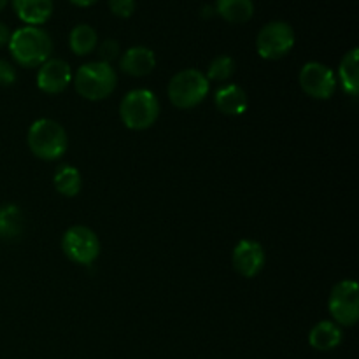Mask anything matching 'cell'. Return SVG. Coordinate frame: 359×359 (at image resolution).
<instances>
[{"mask_svg": "<svg viewBox=\"0 0 359 359\" xmlns=\"http://www.w3.org/2000/svg\"><path fill=\"white\" fill-rule=\"evenodd\" d=\"M109 9L114 16L126 20L135 13V0H109Z\"/></svg>", "mask_w": 359, "mask_h": 359, "instance_id": "603a6c76", "label": "cell"}, {"mask_svg": "<svg viewBox=\"0 0 359 359\" xmlns=\"http://www.w3.org/2000/svg\"><path fill=\"white\" fill-rule=\"evenodd\" d=\"M53 184L60 195L74 198L79 195L83 188V177H81V172L72 165H60L53 175Z\"/></svg>", "mask_w": 359, "mask_h": 359, "instance_id": "d6986e66", "label": "cell"}, {"mask_svg": "<svg viewBox=\"0 0 359 359\" xmlns=\"http://www.w3.org/2000/svg\"><path fill=\"white\" fill-rule=\"evenodd\" d=\"M302 90L316 100H328L337 91V76L328 65L319 62H309L298 74Z\"/></svg>", "mask_w": 359, "mask_h": 359, "instance_id": "9c48e42d", "label": "cell"}, {"mask_svg": "<svg viewBox=\"0 0 359 359\" xmlns=\"http://www.w3.org/2000/svg\"><path fill=\"white\" fill-rule=\"evenodd\" d=\"M359 49L353 48L342 58L339 65V79L337 83L342 84V90L349 97H356L359 90Z\"/></svg>", "mask_w": 359, "mask_h": 359, "instance_id": "2e32d148", "label": "cell"}, {"mask_svg": "<svg viewBox=\"0 0 359 359\" xmlns=\"http://www.w3.org/2000/svg\"><path fill=\"white\" fill-rule=\"evenodd\" d=\"M342 342V330L333 321H321L309 332V344L312 349L328 353V351L337 349Z\"/></svg>", "mask_w": 359, "mask_h": 359, "instance_id": "9a60e30c", "label": "cell"}, {"mask_svg": "<svg viewBox=\"0 0 359 359\" xmlns=\"http://www.w3.org/2000/svg\"><path fill=\"white\" fill-rule=\"evenodd\" d=\"M27 142L34 156L44 161H55L65 154L69 147V135L58 121L41 118L28 128Z\"/></svg>", "mask_w": 359, "mask_h": 359, "instance_id": "3957f363", "label": "cell"}, {"mask_svg": "<svg viewBox=\"0 0 359 359\" xmlns=\"http://www.w3.org/2000/svg\"><path fill=\"white\" fill-rule=\"evenodd\" d=\"M233 74H235V60L228 55H221V56H216V58L210 62L205 77L209 81H219V83H224V81L230 79Z\"/></svg>", "mask_w": 359, "mask_h": 359, "instance_id": "44dd1931", "label": "cell"}, {"mask_svg": "<svg viewBox=\"0 0 359 359\" xmlns=\"http://www.w3.org/2000/svg\"><path fill=\"white\" fill-rule=\"evenodd\" d=\"M74 88L83 98L90 102H100L111 97L118 84V74L112 69L111 63L90 62L77 69L72 77Z\"/></svg>", "mask_w": 359, "mask_h": 359, "instance_id": "7a4b0ae2", "label": "cell"}, {"mask_svg": "<svg viewBox=\"0 0 359 359\" xmlns=\"http://www.w3.org/2000/svg\"><path fill=\"white\" fill-rule=\"evenodd\" d=\"M156 67V56L153 49L144 48V46H135V48L126 49L119 58V69L126 76L144 77L149 76Z\"/></svg>", "mask_w": 359, "mask_h": 359, "instance_id": "7c38bea8", "label": "cell"}, {"mask_svg": "<svg viewBox=\"0 0 359 359\" xmlns=\"http://www.w3.org/2000/svg\"><path fill=\"white\" fill-rule=\"evenodd\" d=\"M11 34H13V32L9 30V27H7L6 23H2V21H0V48H4V46L9 44Z\"/></svg>", "mask_w": 359, "mask_h": 359, "instance_id": "d4e9b609", "label": "cell"}, {"mask_svg": "<svg viewBox=\"0 0 359 359\" xmlns=\"http://www.w3.org/2000/svg\"><path fill=\"white\" fill-rule=\"evenodd\" d=\"M72 69L65 60L49 58L48 62L39 67L37 72V86L42 93L58 95L69 88L72 83Z\"/></svg>", "mask_w": 359, "mask_h": 359, "instance_id": "8fae6325", "label": "cell"}, {"mask_svg": "<svg viewBox=\"0 0 359 359\" xmlns=\"http://www.w3.org/2000/svg\"><path fill=\"white\" fill-rule=\"evenodd\" d=\"M214 11L228 23L242 25L252 18L255 4L252 0H216Z\"/></svg>", "mask_w": 359, "mask_h": 359, "instance_id": "e0dca14e", "label": "cell"}, {"mask_svg": "<svg viewBox=\"0 0 359 359\" xmlns=\"http://www.w3.org/2000/svg\"><path fill=\"white\" fill-rule=\"evenodd\" d=\"M212 13H216V11H212V9H210V7H209V6H207V7H205V9H203V16H207V18H209V16H210V14H212Z\"/></svg>", "mask_w": 359, "mask_h": 359, "instance_id": "4316f807", "label": "cell"}, {"mask_svg": "<svg viewBox=\"0 0 359 359\" xmlns=\"http://www.w3.org/2000/svg\"><path fill=\"white\" fill-rule=\"evenodd\" d=\"M294 30L286 21H270L256 37V51L265 60H280L293 49Z\"/></svg>", "mask_w": 359, "mask_h": 359, "instance_id": "52a82bcc", "label": "cell"}, {"mask_svg": "<svg viewBox=\"0 0 359 359\" xmlns=\"http://www.w3.org/2000/svg\"><path fill=\"white\" fill-rule=\"evenodd\" d=\"M25 230L23 212L14 203L0 205V238L2 241H16Z\"/></svg>", "mask_w": 359, "mask_h": 359, "instance_id": "ac0fdd59", "label": "cell"}, {"mask_svg": "<svg viewBox=\"0 0 359 359\" xmlns=\"http://www.w3.org/2000/svg\"><path fill=\"white\" fill-rule=\"evenodd\" d=\"M328 311L339 326H354L359 319V287L353 279L340 280L330 293Z\"/></svg>", "mask_w": 359, "mask_h": 359, "instance_id": "ba28073f", "label": "cell"}, {"mask_svg": "<svg viewBox=\"0 0 359 359\" xmlns=\"http://www.w3.org/2000/svg\"><path fill=\"white\" fill-rule=\"evenodd\" d=\"M6 6H7V0H0V13L6 9Z\"/></svg>", "mask_w": 359, "mask_h": 359, "instance_id": "83f0119b", "label": "cell"}, {"mask_svg": "<svg viewBox=\"0 0 359 359\" xmlns=\"http://www.w3.org/2000/svg\"><path fill=\"white\" fill-rule=\"evenodd\" d=\"M119 118L128 130L142 132L151 128L160 118V102L151 90H132L123 97Z\"/></svg>", "mask_w": 359, "mask_h": 359, "instance_id": "277c9868", "label": "cell"}, {"mask_svg": "<svg viewBox=\"0 0 359 359\" xmlns=\"http://www.w3.org/2000/svg\"><path fill=\"white\" fill-rule=\"evenodd\" d=\"M16 69L13 63L0 58V88H9L16 83Z\"/></svg>", "mask_w": 359, "mask_h": 359, "instance_id": "cb8c5ba5", "label": "cell"}, {"mask_svg": "<svg viewBox=\"0 0 359 359\" xmlns=\"http://www.w3.org/2000/svg\"><path fill=\"white\" fill-rule=\"evenodd\" d=\"M209 90L210 83L205 74L200 72L198 69H184L172 77L167 93L174 107L188 111L202 104L209 95Z\"/></svg>", "mask_w": 359, "mask_h": 359, "instance_id": "5b68a950", "label": "cell"}, {"mask_svg": "<svg viewBox=\"0 0 359 359\" xmlns=\"http://www.w3.org/2000/svg\"><path fill=\"white\" fill-rule=\"evenodd\" d=\"M265 249L259 242L251 238H242L237 242L231 252V263L238 276L252 279L258 276L265 266Z\"/></svg>", "mask_w": 359, "mask_h": 359, "instance_id": "30bf717a", "label": "cell"}, {"mask_svg": "<svg viewBox=\"0 0 359 359\" xmlns=\"http://www.w3.org/2000/svg\"><path fill=\"white\" fill-rule=\"evenodd\" d=\"M214 104L217 111L226 116H242L249 107L248 93L238 84L221 86L214 95Z\"/></svg>", "mask_w": 359, "mask_h": 359, "instance_id": "4fadbf2b", "label": "cell"}, {"mask_svg": "<svg viewBox=\"0 0 359 359\" xmlns=\"http://www.w3.org/2000/svg\"><path fill=\"white\" fill-rule=\"evenodd\" d=\"M98 44V35L90 25H77L69 35L70 51L77 56H88Z\"/></svg>", "mask_w": 359, "mask_h": 359, "instance_id": "ffe728a7", "label": "cell"}, {"mask_svg": "<svg viewBox=\"0 0 359 359\" xmlns=\"http://www.w3.org/2000/svg\"><path fill=\"white\" fill-rule=\"evenodd\" d=\"M9 53L23 69H37L51 58L53 41L41 27H21L11 34Z\"/></svg>", "mask_w": 359, "mask_h": 359, "instance_id": "6da1fadb", "label": "cell"}, {"mask_svg": "<svg viewBox=\"0 0 359 359\" xmlns=\"http://www.w3.org/2000/svg\"><path fill=\"white\" fill-rule=\"evenodd\" d=\"M119 51H121V49H119L118 41H114V39H105V41L98 46V56H100V62H105V63L114 62V60L119 56Z\"/></svg>", "mask_w": 359, "mask_h": 359, "instance_id": "7402d4cb", "label": "cell"}, {"mask_svg": "<svg viewBox=\"0 0 359 359\" xmlns=\"http://www.w3.org/2000/svg\"><path fill=\"white\" fill-rule=\"evenodd\" d=\"M70 4H74V6L77 7H90L93 6V4H97L98 0H69Z\"/></svg>", "mask_w": 359, "mask_h": 359, "instance_id": "484cf974", "label": "cell"}, {"mask_svg": "<svg viewBox=\"0 0 359 359\" xmlns=\"http://www.w3.org/2000/svg\"><path fill=\"white\" fill-rule=\"evenodd\" d=\"M100 241L91 228L84 224L70 226L62 237V251L76 265H91L100 256Z\"/></svg>", "mask_w": 359, "mask_h": 359, "instance_id": "8992f818", "label": "cell"}, {"mask_svg": "<svg viewBox=\"0 0 359 359\" xmlns=\"http://www.w3.org/2000/svg\"><path fill=\"white\" fill-rule=\"evenodd\" d=\"M16 16L27 27H41L51 18L53 0H11Z\"/></svg>", "mask_w": 359, "mask_h": 359, "instance_id": "5bb4252c", "label": "cell"}]
</instances>
